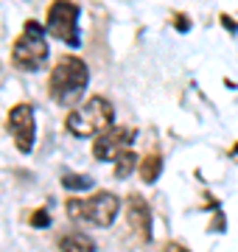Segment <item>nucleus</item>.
Returning <instances> with one entry per match:
<instances>
[{
    "instance_id": "9b49d317",
    "label": "nucleus",
    "mask_w": 238,
    "mask_h": 252,
    "mask_svg": "<svg viewBox=\"0 0 238 252\" xmlns=\"http://www.w3.org/2000/svg\"><path fill=\"white\" fill-rule=\"evenodd\" d=\"M135 165H138V154L132 152V149H126V152L115 160V177H118V180H126L129 174L135 171Z\"/></svg>"
},
{
    "instance_id": "dca6fc26",
    "label": "nucleus",
    "mask_w": 238,
    "mask_h": 252,
    "mask_svg": "<svg viewBox=\"0 0 238 252\" xmlns=\"http://www.w3.org/2000/svg\"><path fill=\"white\" fill-rule=\"evenodd\" d=\"M221 23H224V26H227V31H236V23H233V20H230L227 14H224V17H221Z\"/></svg>"
},
{
    "instance_id": "f8f14e48",
    "label": "nucleus",
    "mask_w": 238,
    "mask_h": 252,
    "mask_svg": "<svg viewBox=\"0 0 238 252\" xmlns=\"http://www.w3.org/2000/svg\"><path fill=\"white\" fill-rule=\"evenodd\" d=\"M62 185L67 190H90L92 188V180H90V177H82V174H64Z\"/></svg>"
},
{
    "instance_id": "39448f33",
    "label": "nucleus",
    "mask_w": 238,
    "mask_h": 252,
    "mask_svg": "<svg viewBox=\"0 0 238 252\" xmlns=\"http://www.w3.org/2000/svg\"><path fill=\"white\" fill-rule=\"evenodd\" d=\"M79 14L82 9L76 6L73 0H56L48 9V31L62 39L64 45L79 48L82 45V34H79Z\"/></svg>"
},
{
    "instance_id": "6e6552de",
    "label": "nucleus",
    "mask_w": 238,
    "mask_h": 252,
    "mask_svg": "<svg viewBox=\"0 0 238 252\" xmlns=\"http://www.w3.org/2000/svg\"><path fill=\"white\" fill-rule=\"evenodd\" d=\"M129 227L135 230V235H138L140 241H149L151 238V210H149L146 199L143 196H129Z\"/></svg>"
},
{
    "instance_id": "9d476101",
    "label": "nucleus",
    "mask_w": 238,
    "mask_h": 252,
    "mask_svg": "<svg viewBox=\"0 0 238 252\" xmlns=\"http://www.w3.org/2000/svg\"><path fill=\"white\" fill-rule=\"evenodd\" d=\"M160 171H163V157L160 154H149L146 160L140 162V177H143V182H154L160 177Z\"/></svg>"
},
{
    "instance_id": "2eb2a0df",
    "label": "nucleus",
    "mask_w": 238,
    "mask_h": 252,
    "mask_svg": "<svg viewBox=\"0 0 238 252\" xmlns=\"http://www.w3.org/2000/svg\"><path fill=\"white\" fill-rule=\"evenodd\" d=\"M165 252H188L182 247V244H168V247H165Z\"/></svg>"
},
{
    "instance_id": "f03ea898",
    "label": "nucleus",
    "mask_w": 238,
    "mask_h": 252,
    "mask_svg": "<svg viewBox=\"0 0 238 252\" xmlns=\"http://www.w3.org/2000/svg\"><path fill=\"white\" fill-rule=\"evenodd\" d=\"M112 104L107 98H101V95H92L90 101H84L82 107H76L64 126H67V132L73 137H95V135H104L107 129L112 126Z\"/></svg>"
},
{
    "instance_id": "0eeeda50",
    "label": "nucleus",
    "mask_w": 238,
    "mask_h": 252,
    "mask_svg": "<svg viewBox=\"0 0 238 252\" xmlns=\"http://www.w3.org/2000/svg\"><path fill=\"white\" fill-rule=\"evenodd\" d=\"M135 140V129H126V126H110L104 135L95 137V146H92V154L98 162H107V160H118L120 154L126 152L129 146Z\"/></svg>"
},
{
    "instance_id": "4468645a",
    "label": "nucleus",
    "mask_w": 238,
    "mask_h": 252,
    "mask_svg": "<svg viewBox=\"0 0 238 252\" xmlns=\"http://www.w3.org/2000/svg\"><path fill=\"white\" fill-rule=\"evenodd\" d=\"M177 28H179V31H188V17H185V14H177Z\"/></svg>"
},
{
    "instance_id": "f257e3e1",
    "label": "nucleus",
    "mask_w": 238,
    "mask_h": 252,
    "mask_svg": "<svg viewBox=\"0 0 238 252\" xmlns=\"http://www.w3.org/2000/svg\"><path fill=\"white\" fill-rule=\"evenodd\" d=\"M87 81H90V70H87L84 59H79V56H62L56 62L54 73H51V98L56 104L70 107V104H76V101L82 98Z\"/></svg>"
},
{
    "instance_id": "20e7f679",
    "label": "nucleus",
    "mask_w": 238,
    "mask_h": 252,
    "mask_svg": "<svg viewBox=\"0 0 238 252\" xmlns=\"http://www.w3.org/2000/svg\"><path fill=\"white\" fill-rule=\"evenodd\" d=\"M120 210V199L115 193H95L90 199H70L67 216L73 221H90L95 227H110Z\"/></svg>"
},
{
    "instance_id": "ddd939ff",
    "label": "nucleus",
    "mask_w": 238,
    "mask_h": 252,
    "mask_svg": "<svg viewBox=\"0 0 238 252\" xmlns=\"http://www.w3.org/2000/svg\"><path fill=\"white\" fill-rule=\"evenodd\" d=\"M51 224V216H48V210H37L34 216H31V227H48Z\"/></svg>"
},
{
    "instance_id": "1a4fd4ad",
    "label": "nucleus",
    "mask_w": 238,
    "mask_h": 252,
    "mask_svg": "<svg viewBox=\"0 0 238 252\" xmlns=\"http://www.w3.org/2000/svg\"><path fill=\"white\" fill-rule=\"evenodd\" d=\"M59 250L62 252H95V241L84 233H67L59 238Z\"/></svg>"
},
{
    "instance_id": "423d86ee",
    "label": "nucleus",
    "mask_w": 238,
    "mask_h": 252,
    "mask_svg": "<svg viewBox=\"0 0 238 252\" xmlns=\"http://www.w3.org/2000/svg\"><path fill=\"white\" fill-rule=\"evenodd\" d=\"M9 132L17 143L20 154H31L34 140H37V118L31 104H14L9 112Z\"/></svg>"
},
{
    "instance_id": "7ed1b4c3",
    "label": "nucleus",
    "mask_w": 238,
    "mask_h": 252,
    "mask_svg": "<svg viewBox=\"0 0 238 252\" xmlns=\"http://www.w3.org/2000/svg\"><path fill=\"white\" fill-rule=\"evenodd\" d=\"M48 59V42H45V28L37 20H26L23 34L11 48V62L17 70H39Z\"/></svg>"
}]
</instances>
